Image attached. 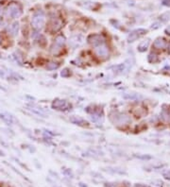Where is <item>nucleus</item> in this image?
Returning a JSON list of instances; mask_svg holds the SVG:
<instances>
[{"mask_svg":"<svg viewBox=\"0 0 170 187\" xmlns=\"http://www.w3.org/2000/svg\"><path fill=\"white\" fill-rule=\"evenodd\" d=\"M111 120L117 127H126L128 124H130L131 122L130 117L128 114L119 112L112 113L111 114Z\"/></svg>","mask_w":170,"mask_h":187,"instance_id":"f257e3e1","label":"nucleus"},{"mask_svg":"<svg viewBox=\"0 0 170 187\" xmlns=\"http://www.w3.org/2000/svg\"><path fill=\"white\" fill-rule=\"evenodd\" d=\"M45 15L43 10H38L33 14L31 19V26L35 30H41L44 26Z\"/></svg>","mask_w":170,"mask_h":187,"instance_id":"f03ea898","label":"nucleus"},{"mask_svg":"<svg viewBox=\"0 0 170 187\" xmlns=\"http://www.w3.org/2000/svg\"><path fill=\"white\" fill-rule=\"evenodd\" d=\"M6 13H7V16H9L12 19H17L20 17L23 13L22 8L17 3H11L8 6Z\"/></svg>","mask_w":170,"mask_h":187,"instance_id":"7ed1b4c3","label":"nucleus"},{"mask_svg":"<svg viewBox=\"0 0 170 187\" xmlns=\"http://www.w3.org/2000/svg\"><path fill=\"white\" fill-rule=\"evenodd\" d=\"M109 47L106 44H102L94 48V54L96 55L97 58L100 60H106L109 57Z\"/></svg>","mask_w":170,"mask_h":187,"instance_id":"20e7f679","label":"nucleus"},{"mask_svg":"<svg viewBox=\"0 0 170 187\" xmlns=\"http://www.w3.org/2000/svg\"><path fill=\"white\" fill-rule=\"evenodd\" d=\"M62 21L60 19H52L47 24L46 30L50 33H56L62 28Z\"/></svg>","mask_w":170,"mask_h":187,"instance_id":"39448f33","label":"nucleus"},{"mask_svg":"<svg viewBox=\"0 0 170 187\" xmlns=\"http://www.w3.org/2000/svg\"><path fill=\"white\" fill-rule=\"evenodd\" d=\"M52 109L57 111H66L71 108V105L63 99H55L51 104Z\"/></svg>","mask_w":170,"mask_h":187,"instance_id":"423d86ee","label":"nucleus"},{"mask_svg":"<svg viewBox=\"0 0 170 187\" xmlns=\"http://www.w3.org/2000/svg\"><path fill=\"white\" fill-rule=\"evenodd\" d=\"M87 41L91 45H94V47H97V45L102 44H105V39L104 37L101 35V34H91V35L88 36L87 38Z\"/></svg>","mask_w":170,"mask_h":187,"instance_id":"0eeeda50","label":"nucleus"},{"mask_svg":"<svg viewBox=\"0 0 170 187\" xmlns=\"http://www.w3.org/2000/svg\"><path fill=\"white\" fill-rule=\"evenodd\" d=\"M146 33V30L144 29H138L136 30H133L132 32H130L128 36V43H133V42L137 41L139 38H141Z\"/></svg>","mask_w":170,"mask_h":187,"instance_id":"6e6552de","label":"nucleus"},{"mask_svg":"<svg viewBox=\"0 0 170 187\" xmlns=\"http://www.w3.org/2000/svg\"><path fill=\"white\" fill-rule=\"evenodd\" d=\"M83 40L84 39H83V37L81 35L76 34V35H73L69 39V44L72 47H78L83 43Z\"/></svg>","mask_w":170,"mask_h":187,"instance_id":"1a4fd4ad","label":"nucleus"},{"mask_svg":"<svg viewBox=\"0 0 170 187\" xmlns=\"http://www.w3.org/2000/svg\"><path fill=\"white\" fill-rule=\"evenodd\" d=\"M69 120L71 123H73L75 125H78L79 127H88L89 123L85 119L79 117V116H72L69 118Z\"/></svg>","mask_w":170,"mask_h":187,"instance_id":"9d476101","label":"nucleus"},{"mask_svg":"<svg viewBox=\"0 0 170 187\" xmlns=\"http://www.w3.org/2000/svg\"><path fill=\"white\" fill-rule=\"evenodd\" d=\"M28 110L30 111L32 113L34 114H37V115H39L41 117H47V114L45 113V112L44 110H42L41 108H38V107H35V106H29L28 107Z\"/></svg>","mask_w":170,"mask_h":187,"instance_id":"9b49d317","label":"nucleus"},{"mask_svg":"<svg viewBox=\"0 0 170 187\" xmlns=\"http://www.w3.org/2000/svg\"><path fill=\"white\" fill-rule=\"evenodd\" d=\"M63 49V45H60V44H58L56 43H53V44L51 45V48H50V52L52 55L54 56H59L60 53H62Z\"/></svg>","mask_w":170,"mask_h":187,"instance_id":"f8f14e48","label":"nucleus"},{"mask_svg":"<svg viewBox=\"0 0 170 187\" xmlns=\"http://www.w3.org/2000/svg\"><path fill=\"white\" fill-rule=\"evenodd\" d=\"M0 119H2L7 125H12L14 123V118L6 113H0Z\"/></svg>","mask_w":170,"mask_h":187,"instance_id":"ddd939ff","label":"nucleus"},{"mask_svg":"<svg viewBox=\"0 0 170 187\" xmlns=\"http://www.w3.org/2000/svg\"><path fill=\"white\" fill-rule=\"evenodd\" d=\"M8 31L11 36H16L19 31V23L18 22H13L9 28H8Z\"/></svg>","mask_w":170,"mask_h":187,"instance_id":"4468645a","label":"nucleus"},{"mask_svg":"<svg viewBox=\"0 0 170 187\" xmlns=\"http://www.w3.org/2000/svg\"><path fill=\"white\" fill-rule=\"evenodd\" d=\"M166 45V41L164 38H157L153 43V47L156 49H162Z\"/></svg>","mask_w":170,"mask_h":187,"instance_id":"2eb2a0df","label":"nucleus"},{"mask_svg":"<svg viewBox=\"0 0 170 187\" xmlns=\"http://www.w3.org/2000/svg\"><path fill=\"white\" fill-rule=\"evenodd\" d=\"M148 45H149V40L148 39L146 40V41L141 42V43H140L139 45H138V51H140V52L146 51V49L148 48Z\"/></svg>","mask_w":170,"mask_h":187,"instance_id":"dca6fc26","label":"nucleus"},{"mask_svg":"<svg viewBox=\"0 0 170 187\" xmlns=\"http://www.w3.org/2000/svg\"><path fill=\"white\" fill-rule=\"evenodd\" d=\"M59 67H60V63H59L51 62V63H47L46 69H47L48 71H54V70H56V69H58Z\"/></svg>","mask_w":170,"mask_h":187,"instance_id":"f3484780","label":"nucleus"},{"mask_svg":"<svg viewBox=\"0 0 170 187\" xmlns=\"http://www.w3.org/2000/svg\"><path fill=\"white\" fill-rule=\"evenodd\" d=\"M65 37H64L63 35H58L56 38H55V40H54V43L56 44H60V45H64V44H65Z\"/></svg>","mask_w":170,"mask_h":187,"instance_id":"a211bd4d","label":"nucleus"},{"mask_svg":"<svg viewBox=\"0 0 170 187\" xmlns=\"http://www.w3.org/2000/svg\"><path fill=\"white\" fill-rule=\"evenodd\" d=\"M123 97L124 98H126V99H131V100H134V99H138L140 97V95L138 94H130V93H128V94H124L123 95Z\"/></svg>","mask_w":170,"mask_h":187,"instance_id":"6ab92c4d","label":"nucleus"},{"mask_svg":"<svg viewBox=\"0 0 170 187\" xmlns=\"http://www.w3.org/2000/svg\"><path fill=\"white\" fill-rule=\"evenodd\" d=\"M158 56L155 54V53H150V54L147 56V60L150 63H155L158 62Z\"/></svg>","mask_w":170,"mask_h":187,"instance_id":"aec40b11","label":"nucleus"},{"mask_svg":"<svg viewBox=\"0 0 170 187\" xmlns=\"http://www.w3.org/2000/svg\"><path fill=\"white\" fill-rule=\"evenodd\" d=\"M60 76H62V78H68L71 76V71L68 69V68H64V69L60 72Z\"/></svg>","mask_w":170,"mask_h":187,"instance_id":"412c9836","label":"nucleus"},{"mask_svg":"<svg viewBox=\"0 0 170 187\" xmlns=\"http://www.w3.org/2000/svg\"><path fill=\"white\" fill-rule=\"evenodd\" d=\"M162 21H166V20H169L170 19V13H165L164 14H162V16L160 17Z\"/></svg>","mask_w":170,"mask_h":187,"instance_id":"4be33fe9","label":"nucleus"},{"mask_svg":"<svg viewBox=\"0 0 170 187\" xmlns=\"http://www.w3.org/2000/svg\"><path fill=\"white\" fill-rule=\"evenodd\" d=\"M162 176H164V179L166 180H170V170H164L162 172Z\"/></svg>","mask_w":170,"mask_h":187,"instance_id":"5701e85b","label":"nucleus"},{"mask_svg":"<svg viewBox=\"0 0 170 187\" xmlns=\"http://www.w3.org/2000/svg\"><path fill=\"white\" fill-rule=\"evenodd\" d=\"M160 26H161L160 23H154V24H152V26H151V28H152L153 29H156L158 28H160Z\"/></svg>","mask_w":170,"mask_h":187,"instance_id":"b1692460","label":"nucleus"},{"mask_svg":"<svg viewBox=\"0 0 170 187\" xmlns=\"http://www.w3.org/2000/svg\"><path fill=\"white\" fill-rule=\"evenodd\" d=\"M162 5L170 7V0H164V1H162Z\"/></svg>","mask_w":170,"mask_h":187,"instance_id":"393cba45","label":"nucleus"},{"mask_svg":"<svg viewBox=\"0 0 170 187\" xmlns=\"http://www.w3.org/2000/svg\"><path fill=\"white\" fill-rule=\"evenodd\" d=\"M165 33L167 34V35H170V26H168L167 28L165 29Z\"/></svg>","mask_w":170,"mask_h":187,"instance_id":"a878e982","label":"nucleus"},{"mask_svg":"<svg viewBox=\"0 0 170 187\" xmlns=\"http://www.w3.org/2000/svg\"><path fill=\"white\" fill-rule=\"evenodd\" d=\"M2 22H3V17H2V16H0V26L2 25Z\"/></svg>","mask_w":170,"mask_h":187,"instance_id":"bb28decb","label":"nucleus"},{"mask_svg":"<svg viewBox=\"0 0 170 187\" xmlns=\"http://www.w3.org/2000/svg\"><path fill=\"white\" fill-rule=\"evenodd\" d=\"M2 9H3V4L0 3V13L2 11Z\"/></svg>","mask_w":170,"mask_h":187,"instance_id":"cd10ccee","label":"nucleus"},{"mask_svg":"<svg viewBox=\"0 0 170 187\" xmlns=\"http://www.w3.org/2000/svg\"><path fill=\"white\" fill-rule=\"evenodd\" d=\"M0 76H4V72H1V70H0Z\"/></svg>","mask_w":170,"mask_h":187,"instance_id":"c85d7f7f","label":"nucleus"},{"mask_svg":"<svg viewBox=\"0 0 170 187\" xmlns=\"http://www.w3.org/2000/svg\"><path fill=\"white\" fill-rule=\"evenodd\" d=\"M168 47H169V51H170V44H168Z\"/></svg>","mask_w":170,"mask_h":187,"instance_id":"c756f323","label":"nucleus"}]
</instances>
